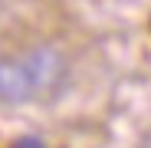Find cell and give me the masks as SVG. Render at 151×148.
I'll list each match as a JSON object with an SVG mask.
<instances>
[{"label":"cell","instance_id":"obj_1","mask_svg":"<svg viewBox=\"0 0 151 148\" xmlns=\"http://www.w3.org/2000/svg\"><path fill=\"white\" fill-rule=\"evenodd\" d=\"M23 69L30 76V89H33V102H43V105H53L66 95L69 82H72V66L66 59L63 49L56 46H33L20 56Z\"/></svg>","mask_w":151,"mask_h":148},{"label":"cell","instance_id":"obj_2","mask_svg":"<svg viewBox=\"0 0 151 148\" xmlns=\"http://www.w3.org/2000/svg\"><path fill=\"white\" fill-rule=\"evenodd\" d=\"M0 102L4 105H27L33 102L30 76L20 56H0Z\"/></svg>","mask_w":151,"mask_h":148}]
</instances>
